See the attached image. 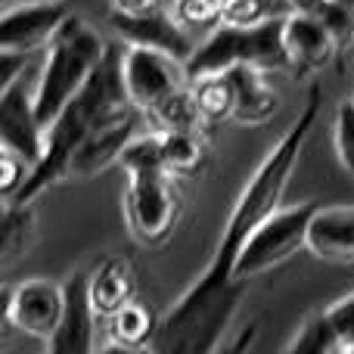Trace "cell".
Instances as JSON below:
<instances>
[{
    "instance_id": "6da1fadb",
    "label": "cell",
    "mask_w": 354,
    "mask_h": 354,
    "mask_svg": "<svg viewBox=\"0 0 354 354\" xmlns=\"http://www.w3.org/2000/svg\"><path fill=\"white\" fill-rule=\"evenodd\" d=\"M320 106H324V87L311 84L305 109L289 124L286 134L277 140V147L264 156V162L255 168V174H252L249 183L243 187L239 199L233 202L230 214H227V224H224V230H221L218 249H214L208 268L202 270V277L189 286V292L212 295V299L243 292L245 280H236V258H239V252H243L245 239L252 236V230H255L268 214H274L277 208L283 205L289 177H292L295 165H299V159H301V149H305L308 134H311L314 122H317Z\"/></svg>"
},
{
    "instance_id": "7a4b0ae2",
    "label": "cell",
    "mask_w": 354,
    "mask_h": 354,
    "mask_svg": "<svg viewBox=\"0 0 354 354\" xmlns=\"http://www.w3.org/2000/svg\"><path fill=\"white\" fill-rule=\"evenodd\" d=\"M131 97L124 87V75H122V47H109L93 75L84 81L78 93L66 103V109L53 118V124L47 128V147L44 156L35 168H31L28 180L22 183L16 196L10 202L16 205H31L50 183L66 180V168L72 153L81 147L87 134L97 124H103L106 118H112L115 112L131 109ZM6 205V202H3Z\"/></svg>"
},
{
    "instance_id": "3957f363",
    "label": "cell",
    "mask_w": 354,
    "mask_h": 354,
    "mask_svg": "<svg viewBox=\"0 0 354 354\" xmlns=\"http://www.w3.org/2000/svg\"><path fill=\"white\" fill-rule=\"evenodd\" d=\"M106 44L81 16H68L59 35L44 50V68L35 84V109L44 128L53 124V118L66 109V103L84 87L93 68L103 62Z\"/></svg>"
},
{
    "instance_id": "277c9868",
    "label": "cell",
    "mask_w": 354,
    "mask_h": 354,
    "mask_svg": "<svg viewBox=\"0 0 354 354\" xmlns=\"http://www.w3.org/2000/svg\"><path fill=\"white\" fill-rule=\"evenodd\" d=\"M233 66H258L264 72L270 68H289L286 47H283V16H270L258 25H227L221 22L208 37L193 50L187 59L189 81L202 75L227 72Z\"/></svg>"
},
{
    "instance_id": "5b68a950",
    "label": "cell",
    "mask_w": 354,
    "mask_h": 354,
    "mask_svg": "<svg viewBox=\"0 0 354 354\" xmlns=\"http://www.w3.org/2000/svg\"><path fill=\"white\" fill-rule=\"evenodd\" d=\"M317 208V202H299V205H280L274 214H268L239 252L236 280H255L308 249V230Z\"/></svg>"
},
{
    "instance_id": "8992f818",
    "label": "cell",
    "mask_w": 354,
    "mask_h": 354,
    "mask_svg": "<svg viewBox=\"0 0 354 354\" xmlns=\"http://www.w3.org/2000/svg\"><path fill=\"white\" fill-rule=\"evenodd\" d=\"M124 218L131 236L140 245H162L174 233L180 218V187L177 174H137L124 183Z\"/></svg>"
},
{
    "instance_id": "52a82bcc",
    "label": "cell",
    "mask_w": 354,
    "mask_h": 354,
    "mask_svg": "<svg viewBox=\"0 0 354 354\" xmlns=\"http://www.w3.org/2000/svg\"><path fill=\"white\" fill-rule=\"evenodd\" d=\"M122 75L128 97L143 115L156 109L162 100H168L174 91L189 84L187 62L149 47H131L122 50Z\"/></svg>"
},
{
    "instance_id": "ba28073f",
    "label": "cell",
    "mask_w": 354,
    "mask_h": 354,
    "mask_svg": "<svg viewBox=\"0 0 354 354\" xmlns=\"http://www.w3.org/2000/svg\"><path fill=\"white\" fill-rule=\"evenodd\" d=\"M66 305V286L53 283L50 277H28L19 286L3 289V324L50 342L62 317Z\"/></svg>"
},
{
    "instance_id": "9c48e42d",
    "label": "cell",
    "mask_w": 354,
    "mask_h": 354,
    "mask_svg": "<svg viewBox=\"0 0 354 354\" xmlns=\"http://www.w3.org/2000/svg\"><path fill=\"white\" fill-rule=\"evenodd\" d=\"M68 16L72 10L66 0H35L22 6L10 3L3 12V25H0V50L22 56L47 50Z\"/></svg>"
},
{
    "instance_id": "30bf717a",
    "label": "cell",
    "mask_w": 354,
    "mask_h": 354,
    "mask_svg": "<svg viewBox=\"0 0 354 354\" xmlns=\"http://www.w3.org/2000/svg\"><path fill=\"white\" fill-rule=\"evenodd\" d=\"M143 112L131 106V109L115 112L103 124H97L68 159L66 180H91V177L109 171L115 162H122L124 147L137 137V118Z\"/></svg>"
},
{
    "instance_id": "8fae6325",
    "label": "cell",
    "mask_w": 354,
    "mask_h": 354,
    "mask_svg": "<svg viewBox=\"0 0 354 354\" xmlns=\"http://www.w3.org/2000/svg\"><path fill=\"white\" fill-rule=\"evenodd\" d=\"M109 25L131 47H149L187 62L193 56V35L171 16L168 6H153L147 12H118L112 10Z\"/></svg>"
},
{
    "instance_id": "7c38bea8",
    "label": "cell",
    "mask_w": 354,
    "mask_h": 354,
    "mask_svg": "<svg viewBox=\"0 0 354 354\" xmlns=\"http://www.w3.org/2000/svg\"><path fill=\"white\" fill-rule=\"evenodd\" d=\"M0 140L3 147L16 149L31 168L41 162L47 147V128L41 124L35 109V93L25 91L22 78L0 87Z\"/></svg>"
},
{
    "instance_id": "4fadbf2b",
    "label": "cell",
    "mask_w": 354,
    "mask_h": 354,
    "mask_svg": "<svg viewBox=\"0 0 354 354\" xmlns=\"http://www.w3.org/2000/svg\"><path fill=\"white\" fill-rule=\"evenodd\" d=\"M283 47H286L289 68L299 75H308V72H317V68L330 66L342 44L326 28L320 12L292 10L283 16Z\"/></svg>"
},
{
    "instance_id": "5bb4252c",
    "label": "cell",
    "mask_w": 354,
    "mask_h": 354,
    "mask_svg": "<svg viewBox=\"0 0 354 354\" xmlns=\"http://www.w3.org/2000/svg\"><path fill=\"white\" fill-rule=\"evenodd\" d=\"M62 286H66V305H62L59 326L47 342V351L87 354L93 348V320H97L91 301V274H72Z\"/></svg>"
},
{
    "instance_id": "9a60e30c",
    "label": "cell",
    "mask_w": 354,
    "mask_h": 354,
    "mask_svg": "<svg viewBox=\"0 0 354 354\" xmlns=\"http://www.w3.org/2000/svg\"><path fill=\"white\" fill-rule=\"evenodd\" d=\"M308 252L320 261L354 264V205L317 208L308 230Z\"/></svg>"
},
{
    "instance_id": "2e32d148",
    "label": "cell",
    "mask_w": 354,
    "mask_h": 354,
    "mask_svg": "<svg viewBox=\"0 0 354 354\" xmlns=\"http://www.w3.org/2000/svg\"><path fill=\"white\" fill-rule=\"evenodd\" d=\"M233 81V122L239 124H264L280 109V93L264 81V68L258 66H233L227 68Z\"/></svg>"
},
{
    "instance_id": "e0dca14e",
    "label": "cell",
    "mask_w": 354,
    "mask_h": 354,
    "mask_svg": "<svg viewBox=\"0 0 354 354\" xmlns=\"http://www.w3.org/2000/svg\"><path fill=\"white\" fill-rule=\"evenodd\" d=\"M134 295H137V274L128 258L112 255L91 274V301L97 317L109 320L128 301H134Z\"/></svg>"
},
{
    "instance_id": "ac0fdd59",
    "label": "cell",
    "mask_w": 354,
    "mask_h": 354,
    "mask_svg": "<svg viewBox=\"0 0 354 354\" xmlns=\"http://www.w3.org/2000/svg\"><path fill=\"white\" fill-rule=\"evenodd\" d=\"M159 324H156L153 311L140 301H128L122 311L109 317V345L106 351H137V348H153Z\"/></svg>"
},
{
    "instance_id": "d6986e66",
    "label": "cell",
    "mask_w": 354,
    "mask_h": 354,
    "mask_svg": "<svg viewBox=\"0 0 354 354\" xmlns=\"http://www.w3.org/2000/svg\"><path fill=\"white\" fill-rule=\"evenodd\" d=\"M147 118L156 131H202L205 115H202V109H199L193 81L183 84L180 91H174L168 100H162Z\"/></svg>"
},
{
    "instance_id": "ffe728a7",
    "label": "cell",
    "mask_w": 354,
    "mask_h": 354,
    "mask_svg": "<svg viewBox=\"0 0 354 354\" xmlns=\"http://www.w3.org/2000/svg\"><path fill=\"white\" fill-rule=\"evenodd\" d=\"M162 149H165L168 171L177 177L199 174L208 162V147L202 131H162Z\"/></svg>"
},
{
    "instance_id": "44dd1931",
    "label": "cell",
    "mask_w": 354,
    "mask_h": 354,
    "mask_svg": "<svg viewBox=\"0 0 354 354\" xmlns=\"http://www.w3.org/2000/svg\"><path fill=\"white\" fill-rule=\"evenodd\" d=\"M286 351L299 354H342V339L333 326L330 314L317 311L295 330V336L286 342Z\"/></svg>"
},
{
    "instance_id": "7402d4cb",
    "label": "cell",
    "mask_w": 354,
    "mask_h": 354,
    "mask_svg": "<svg viewBox=\"0 0 354 354\" xmlns=\"http://www.w3.org/2000/svg\"><path fill=\"white\" fill-rule=\"evenodd\" d=\"M124 177H137V174H165L168 162H165V149H162V131H149V134H137L134 140L124 147L122 162Z\"/></svg>"
},
{
    "instance_id": "603a6c76",
    "label": "cell",
    "mask_w": 354,
    "mask_h": 354,
    "mask_svg": "<svg viewBox=\"0 0 354 354\" xmlns=\"http://www.w3.org/2000/svg\"><path fill=\"white\" fill-rule=\"evenodd\" d=\"M196 100L199 109L205 115V122H227L233 118V81L230 72H214V75H202L193 81Z\"/></svg>"
},
{
    "instance_id": "cb8c5ba5",
    "label": "cell",
    "mask_w": 354,
    "mask_h": 354,
    "mask_svg": "<svg viewBox=\"0 0 354 354\" xmlns=\"http://www.w3.org/2000/svg\"><path fill=\"white\" fill-rule=\"evenodd\" d=\"M31 236H35V208L6 202V208H3V255H6V261L25 255V249L31 245Z\"/></svg>"
},
{
    "instance_id": "d4e9b609",
    "label": "cell",
    "mask_w": 354,
    "mask_h": 354,
    "mask_svg": "<svg viewBox=\"0 0 354 354\" xmlns=\"http://www.w3.org/2000/svg\"><path fill=\"white\" fill-rule=\"evenodd\" d=\"M168 10L189 35L214 31L224 22V0H168Z\"/></svg>"
},
{
    "instance_id": "484cf974",
    "label": "cell",
    "mask_w": 354,
    "mask_h": 354,
    "mask_svg": "<svg viewBox=\"0 0 354 354\" xmlns=\"http://www.w3.org/2000/svg\"><path fill=\"white\" fill-rule=\"evenodd\" d=\"M333 143H336L339 165L345 168V174L354 180V100L342 103L336 109V122H333Z\"/></svg>"
},
{
    "instance_id": "4316f807",
    "label": "cell",
    "mask_w": 354,
    "mask_h": 354,
    "mask_svg": "<svg viewBox=\"0 0 354 354\" xmlns=\"http://www.w3.org/2000/svg\"><path fill=\"white\" fill-rule=\"evenodd\" d=\"M28 174H31L28 159H22V156L10 147L0 149V193H3V202H10L12 196L22 189V183L28 180Z\"/></svg>"
},
{
    "instance_id": "83f0119b",
    "label": "cell",
    "mask_w": 354,
    "mask_h": 354,
    "mask_svg": "<svg viewBox=\"0 0 354 354\" xmlns=\"http://www.w3.org/2000/svg\"><path fill=\"white\" fill-rule=\"evenodd\" d=\"M268 19H270L268 0H224L227 25H258L268 22Z\"/></svg>"
},
{
    "instance_id": "f1b7e54d",
    "label": "cell",
    "mask_w": 354,
    "mask_h": 354,
    "mask_svg": "<svg viewBox=\"0 0 354 354\" xmlns=\"http://www.w3.org/2000/svg\"><path fill=\"white\" fill-rule=\"evenodd\" d=\"M326 314H330L333 326H336L339 339H342V351H354V292L336 299L326 308Z\"/></svg>"
},
{
    "instance_id": "f546056e",
    "label": "cell",
    "mask_w": 354,
    "mask_h": 354,
    "mask_svg": "<svg viewBox=\"0 0 354 354\" xmlns=\"http://www.w3.org/2000/svg\"><path fill=\"white\" fill-rule=\"evenodd\" d=\"M159 6V0H112V10L118 12H147Z\"/></svg>"
},
{
    "instance_id": "4dcf8cb0",
    "label": "cell",
    "mask_w": 354,
    "mask_h": 354,
    "mask_svg": "<svg viewBox=\"0 0 354 354\" xmlns=\"http://www.w3.org/2000/svg\"><path fill=\"white\" fill-rule=\"evenodd\" d=\"M336 3H342V6H348V10H354V0H336Z\"/></svg>"
},
{
    "instance_id": "1f68e13d",
    "label": "cell",
    "mask_w": 354,
    "mask_h": 354,
    "mask_svg": "<svg viewBox=\"0 0 354 354\" xmlns=\"http://www.w3.org/2000/svg\"><path fill=\"white\" fill-rule=\"evenodd\" d=\"M3 3H6V6H10V3H16V0H3Z\"/></svg>"
}]
</instances>
